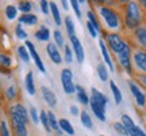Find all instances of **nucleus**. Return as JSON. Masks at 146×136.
<instances>
[{"mask_svg": "<svg viewBox=\"0 0 146 136\" xmlns=\"http://www.w3.org/2000/svg\"><path fill=\"white\" fill-rule=\"evenodd\" d=\"M61 4H62V8L65 11H68L69 10V5H70V1H66V0H62L61 1Z\"/></svg>", "mask_w": 146, "mask_h": 136, "instance_id": "nucleus-47", "label": "nucleus"}, {"mask_svg": "<svg viewBox=\"0 0 146 136\" xmlns=\"http://www.w3.org/2000/svg\"><path fill=\"white\" fill-rule=\"evenodd\" d=\"M87 18H88V22H91V23H92V25L95 26V29H96V30H98L99 33H102V27H100V23L98 22V19H96V16H95L94 11H91V10L87 11Z\"/></svg>", "mask_w": 146, "mask_h": 136, "instance_id": "nucleus-37", "label": "nucleus"}, {"mask_svg": "<svg viewBox=\"0 0 146 136\" xmlns=\"http://www.w3.org/2000/svg\"><path fill=\"white\" fill-rule=\"evenodd\" d=\"M134 37H135L137 42L146 50V26H142L141 25V26L134 32Z\"/></svg>", "mask_w": 146, "mask_h": 136, "instance_id": "nucleus-21", "label": "nucleus"}, {"mask_svg": "<svg viewBox=\"0 0 146 136\" xmlns=\"http://www.w3.org/2000/svg\"><path fill=\"white\" fill-rule=\"evenodd\" d=\"M18 23L21 25H26V26H35L38 23V16L35 14H22L18 19Z\"/></svg>", "mask_w": 146, "mask_h": 136, "instance_id": "nucleus-18", "label": "nucleus"}, {"mask_svg": "<svg viewBox=\"0 0 146 136\" xmlns=\"http://www.w3.org/2000/svg\"><path fill=\"white\" fill-rule=\"evenodd\" d=\"M10 120H11V125L14 129L15 136H29V131H27V124L22 120L19 116L16 114L14 110L10 108Z\"/></svg>", "mask_w": 146, "mask_h": 136, "instance_id": "nucleus-6", "label": "nucleus"}, {"mask_svg": "<svg viewBox=\"0 0 146 136\" xmlns=\"http://www.w3.org/2000/svg\"><path fill=\"white\" fill-rule=\"evenodd\" d=\"M15 36L18 40H22V41H27V37H29V34H27V32L23 29V25H21V23H18L15 26Z\"/></svg>", "mask_w": 146, "mask_h": 136, "instance_id": "nucleus-34", "label": "nucleus"}, {"mask_svg": "<svg viewBox=\"0 0 146 136\" xmlns=\"http://www.w3.org/2000/svg\"><path fill=\"white\" fill-rule=\"evenodd\" d=\"M89 108H91V110H92L94 116L100 121V123H106L107 117H106V108H104V106L99 105L98 102H95V101L91 98V102H89Z\"/></svg>", "mask_w": 146, "mask_h": 136, "instance_id": "nucleus-14", "label": "nucleus"}, {"mask_svg": "<svg viewBox=\"0 0 146 136\" xmlns=\"http://www.w3.org/2000/svg\"><path fill=\"white\" fill-rule=\"evenodd\" d=\"M80 121H81L83 127H85L87 129H94L92 118H91V116H89V113L87 110H83V112L80 113Z\"/></svg>", "mask_w": 146, "mask_h": 136, "instance_id": "nucleus-27", "label": "nucleus"}, {"mask_svg": "<svg viewBox=\"0 0 146 136\" xmlns=\"http://www.w3.org/2000/svg\"><path fill=\"white\" fill-rule=\"evenodd\" d=\"M99 48H100V53H102V57L104 60V64L108 67V69L111 72L115 71V65H114V61H112V57L110 55V49L107 46V44L104 42V40H99Z\"/></svg>", "mask_w": 146, "mask_h": 136, "instance_id": "nucleus-12", "label": "nucleus"}, {"mask_svg": "<svg viewBox=\"0 0 146 136\" xmlns=\"http://www.w3.org/2000/svg\"><path fill=\"white\" fill-rule=\"evenodd\" d=\"M41 124L43 127V129L47 132V133H52V127H50V123H49V117H47V112L45 110H41Z\"/></svg>", "mask_w": 146, "mask_h": 136, "instance_id": "nucleus-33", "label": "nucleus"}, {"mask_svg": "<svg viewBox=\"0 0 146 136\" xmlns=\"http://www.w3.org/2000/svg\"><path fill=\"white\" fill-rule=\"evenodd\" d=\"M16 94L18 93H16L15 84H10L4 91V95H5V98H7V101H14L16 98Z\"/></svg>", "mask_w": 146, "mask_h": 136, "instance_id": "nucleus-35", "label": "nucleus"}, {"mask_svg": "<svg viewBox=\"0 0 146 136\" xmlns=\"http://www.w3.org/2000/svg\"><path fill=\"white\" fill-rule=\"evenodd\" d=\"M50 12H52L53 21L56 23V26H61L62 23V18H61V14H60V10H58L57 4L54 1H50Z\"/></svg>", "mask_w": 146, "mask_h": 136, "instance_id": "nucleus-25", "label": "nucleus"}, {"mask_svg": "<svg viewBox=\"0 0 146 136\" xmlns=\"http://www.w3.org/2000/svg\"><path fill=\"white\" fill-rule=\"evenodd\" d=\"M120 123L123 124V125L126 127V129H127V132H130L133 128H135V123H134V120L131 118L129 114H126V113H123V114L120 116Z\"/></svg>", "mask_w": 146, "mask_h": 136, "instance_id": "nucleus-29", "label": "nucleus"}, {"mask_svg": "<svg viewBox=\"0 0 146 136\" xmlns=\"http://www.w3.org/2000/svg\"><path fill=\"white\" fill-rule=\"evenodd\" d=\"M25 89L29 95H35V83H34V73L33 71H29L25 76Z\"/></svg>", "mask_w": 146, "mask_h": 136, "instance_id": "nucleus-17", "label": "nucleus"}, {"mask_svg": "<svg viewBox=\"0 0 146 136\" xmlns=\"http://www.w3.org/2000/svg\"><path fill=\"white\" fill-rule=\"evenodd\" d=\"M76 98H77L78 102H80L81 105H84V106L89 105V102H91L89 95L87 94V91L84 90L83 86H80V84H77V86H76Z\"/></svg>", "mask_w": 146, "mask_h": 136, "instance_id": "nucleus-19", "label": "nucleus"}, {"mask_svg": "<svg viewBox=\"0 0 146 136\" xmlns=\"http://www.w3.org/2000/svg\"><path fill=\"white\" fill-rule=\"evenodd\" d=\"M18 10L21 11L22 14H31L33 4L30 1H19L18 3Z\"/></svg>", "mask_w": 146, "mask_h": 136, "instance_id": "nucleus-36", "label": "nucleus"}, {"mask_svg": "<svg viewBox=\"0 0 146 136\" xmlns=\"http://www.w3.org/2000/svg\"><path fill=\"white\" fill-rule=\"evenodd\" d=\"M0 135L1 136H11L8 125H7V121H5L4 118L0 121Z\"/></svg>", "mask_w": 146, "mask_h": 136, "instance_id": "nucleus-41", "label": "nucleus"}, {"mask_svg": "<svg viewBox=\"0 0 146 136\" xmlns=\"http://www.w3.org/2000/svg\"><path fill=\"white\" fill-rule=\"evenodd\" d=\"M53 38H54V44L57 45L58 48H65V38H64V34L61 33V30H54L53 32Z\"/></svg>", "mask_w": 146, "mask_h": 136, "instance_id": "nucleus-32", "label": "nucleus"}, {"mask_svg": "<svg viewBox=\"0 0 146 136\" xmlns=\"http://www.w3.org/2000/svg\"><path fill=\"white\" fill-rule=\"evenodd\" d=\"M73 59H74V52L70 45H65L64 48V61L66 64H72L73 63Z\"/></svg>", "mask_w": 146, "mask_h": 136, "instance_id": "nucleus-31", "label": "nucleus"}, {"mask_svg": "<svg viewBox=\"0 0 146 136\" xmlns=\"http://www.w3.org/2000/svg\"><path fill=\"white\" fill-rule=\"evenodd\" d=\"M70 7L73 8V11H74L76 16H77L78 19H81V11H80V1H77V0H70Z\"/></svg>", "mask_w": 146, "mask_h": 136, "instance_id": "nucleus-42", "label": "nucleus"}, {"mask_svg": "<svg viewBox=\"0 0 146 136\" xmlns=\"http://www.w3.org/2000/svg\"><path fill=\"white\" fill-rule=\"evenodd\" d=\"M142 19H143V12L139 3L137 1H129L126 4L125 11V25L129 30H134L135 32L138 27L141 26Z\"/></svg>", "mask_w": 146, "mask_h": 136, "instance_id": "nucleus-1", "label": "nucleus"}, {"mask_svg": "<svg viewBox=\"0 0 146 136\" xmlns=\"http://www.w3.org/2000/svg\"><path fill=\"white\" fill-rule=\"evenodd\" d=\"M39 8H41L43 15H47L49 11H50V3L46 1V0H41V1H39Z\"/></svg>", "mask_w": 146, "mask_h": 136, "instance_id": "nucleus-44", "label": "nucleus"}, {"mask_svg": "<svg viewBox=\"0 0 146 136\" xmlns=\"http://www.w3.org/2000/svg\"><path fill=\"white\" fill-rule=\"evenodd\" d=\"M18 7H15L14 4H8L4 8V15L8 21H14L16 16H18Z\"/></svg>", "mask_w": 146, "mask_h": 136, "instance_id": "nucleus-28", "label": "nucleus"}, {"mask_svg": "<svg viewBox=\"0 0 146 136\" xmlns=\"http://www.w3.org/2000/svg\"><path fill=\"white\" fill-rule=\"evenodd\" d=\"M133 64L137 71L146 73V50L145 49H135L133 52Z\"/></svg>", "mask_w": 146, "mask_h": 136, "instance_id": "nucleus-7", "label": "nucleus"}, {"mask_svg": "<svg viewBox=\"0 0 146 136\" xmlns=\"http://www.w3.org/2000/svg\"><path fill=\"white\" fill-rule=\"evenodd\" d=\"M110 89H111L112 97H114V100H115V104L120 105L122 104V101H123V94H122L120 89L116 86V83H115L114 80H111V82H110Z\"/></svg>", "mask_w": 146, "mask_h": 136, "instance_id": "nucleus-24", "label": "nucleus"}, {"mask_svg": "<svg viewBox=\"0 0 146 136\" xmlns=\"http://www.w3.org/2000/svg\"><path fill=\"white\" fill-rule=\"evenodd\" d=\"M60 128L66 135H69V136L74 135V128H73V125L70 124V121L68 118H60Z\"/></svg>", "mask_w": 146, "mask_h": 136, "instance_id": "nucleus-26", "label": "nucleus"}, {"mask_svg": "<svg viewBox=\"0 0 146 136\" xmlns=\"http://www.w3.org/2000/svg\"><path fill=\"white\" fill-rule=\"evenodd\" d=\"M69 41H70V46H72L73 52H74V57L77 60L78 64H83L84 60H85V52H84L83 44L80 42L77 36L69 37Z\"/></svg>", "mask_w": 146, "mask_h": 136, "instance_id": "nucleus-9", "label": "nucleus"}, {"mask_svg": "<svg viewBox=\"0 0 146 136\" xmlns=\"http://www.w3.org/2000/svg\"><path fill=\"white\" fill-rule=\"evenodd\" d=\"M116 60L122 69H125L129 75H133V52H131L130 45H127L123 49V52L116 55Z\"/></svg>", "mask_w": 146, "mask_h": 136, "instance_id": "nucleus-5", "label": "nucleus"}, {"mask_svg": "<svg viewBox=\"0 0 146 136\" xmlns=\"http://www.w3.org/2000/svg\"><path fill=\"white\" fill-rule=\"evenodd\" d=\"M139 5H141V8H145L146 10V0H141V1H138Z\"/></svg>", "mask_w": 146, "mask_h": 136, "instance_id": "nucleus-48", "label": "nucleus"}, {"mask_svg": "<svg viewBox=\"0 0 146 136\" xmlns=\"http://www.w3.org/2000/svg\"><path fill=\"white\" fill-rule=\"evenodd\" d=\"M46 53L49 59H50V61L54 63L56 65L62 63V57H61V52H60V49L58 46L54 44V42H47L46 45Z\"/></svg>", "mask_w": 146, "mask_h": 136, "instance_id": "nucleus-11", "label": "nucleus"}, {"mask_svg": "<svg viewBox=\"0 0 146 136\" xmlns=\"http://www.w3.org/2000/svg\"><path fill=\"white\" fill-rule=\"evenodd\" d=\"M29 113H30V118H31L33 124H38V123H41V113H38V110L34 108V106H31L30 109H29Z\"/></svg>", "mask_w": 146, "mask_h": 136, "instance_id": "nucleus-38", "label": "nucleus"}, {"mask_svg": "<svg viewBox=\"0 0 146 136\" xmlns=\"http://www.w3.org/2000/svg\"><path fill=\"white\" fill-rule=\"evenodd\" d=\"M0 63H1V67L3 68H10L11 64H12V60L8 55H5V53H1L0 55Z\"/></svg>", "mask_w": 146, "mask_h": 136, "instance_id": "nucleus-40", "label": "nucleus"}, {"mask_svg": "<svg viewBox=\"0 0 146 136\" xmlns=\"http://www.w3.org/2000/svg\"><path fill=\"white\" fill-rule=\"evenodd\" d=\"M99 14L107 29H110V30H119L120 29L122 21H120L119 14L114 8H111L108 5H102V7H99Z\"/></svg>", "mask_w": 146, "mask_h": 136, "instance_id": "nucleus-2", "label": "nucleus"}, {"mask_svg": "<svg viewBox=\"0 0 146 136\" xmlns=\"http://www.w3.org/2000/svg\"><path fill=\"white\" fill-rule=\"evenodd\" d=\"M64 23H65V29H66V32H68V36L69 37H73L76 36V27H74V22L70 16H66L65 19H64Z\"/></svg>", "mask_w": 146, "mask_h": 136, "instance_id": "nucleus-30", "label": "nucleus"}, {"mask_svg": "<svg viewBox=\"0 0 146 136\" xmlns=\"http://www.w3.org/2000/svg\"><path fill=\"white\" fill-rule=\"evenodd\" d=\"M10 108L14 110V112H15L16 114L19 116V117H21V118L25 121L26 124H29V123L31 121V118H30V113H29V110H27V108L25 106V105H22V104H19V102H16V104L11 105Z\"/></svg>", "mask_w": 146, "mask_h": 136, "instance_id": "nucleus-15", "label": "nucleus"}, {"mask_svg": "<svg viewBox=\"0 0 146 136\" xmlns=\"http://www.w3.org/2000/svg\"><path fill=\"white\" fill-rule=\"evenodd\" d=\"M96 72H98V76H99L100 82H103L106 83L110 78V69L108 67L104 64V61H102V63L98 64V67H96Z\"/></svg>", "mask_w": 146, "mask_h": 136, "instance_id": "nucleus-20", "label": "nucleus"}, {"mask_svg": "<svg viewBox=\"0 0 146 136\" xmlns=\"http://www.w3.org/2000/svg\"><path fill=\"white\" fill-rule=\"evenodd\" d=\"M106 44H107L108 49L114 53L115 56L119 55L120 52H123V49L127 46V44L123 41V38L119 34H116V33H108L106 36Z\"/></svg>", "mask_w": 146, "mask_h": 136, "instance_id": "nucleus-4", "label": "nucleus"}, {"mask_svg": "<svg viewBox=\"0 0 146 136\" xmlns=\"http://www.w3.org/2000/svg\"><path fill=\"white\" fill-rule=\"evenodd\" d=\"M114 129H115V132L120 136H129V132H127V129H126V127L123 125L120 121H116V123L114 124Z\"/></svg>", "mask_w": 146, "mask_h": 136, "instance_id": "nucleus-39", "label": "nucleus"}, {"mask_svg": "<svg viewBox=\"0 0 146 136\" xmlns=\"http://www.w3.org/2000/svg\"><path fill=\"white\" fill-rule=\"evenodd\" d=\"M60 79H61V86H62V90L65 94H76V86L77 84H74V75H73V71L70 68L66 67L61 69Z\"/></svg>", "mask_w": 146, "mask_h": 136, "instance_id": "nucleus-3", "label": "nucleus"}, {"mask_svg": "<svg viewBox=\"0 0 146 136\" xmlns=\"http://www.w3.org/2000/svg\"><path fill=\"white\" fill-rule=\"evenodd\" d=\"M35 38L38 40V41H42V42H47L49 40H50V30L47 29L46 26H39V29L35 32Z\"/></svg>", "mask_w": 146, "mask_h": 136, "instance_id": "nucleus-23", "label": "nucleus"}, {"mask_svg": "<svg viewBox=\"0 0 146 136\" xmlns=\"http://www.w3.org/2000/svg\"><path fill=\"white\" fill-rule=\"evenodd\" d=\"M137 76V84H139V86H142L143 89L146 90V73H141L138 72L135 75Z\"/></svg>", "mask_w": 146, "mask_h": 136, "instance_id": "nucleus-45", "label": "nucleus"}, {"mask_svg": "<svg viewBox=\"0 0 146 136\" xmlns=\"http://www.w3.org/2000/svg\"><path fill=\"white\" fill-rule=\"evenodd\" d=\"M41 94L43 101L46 102L49 108H56L57 106V97L54 94L52 89H49L47 86H41Z\"/></svg>", "mask_w": 146, "mask_h": 136, "instance_id": "nucleus-13", "label": "nucleus"}, {"mask_svg": "<svg viewBox=\"0 0 146 136\" xmlns=\"http://www.w3.org/2000/svg\"><path fill=\"white\" fill-rule=\"evenodd\" d=\"M16 55H18V59H21L23 63L29 64L31 61V56H30V52L26 48V45H19L16 48Z\"/></svg>", "mask_w": 146, "mask_h": 136, "instance_id": "nucleus-22", "label": "nucleus"}, {"mask_svg": "<svg viewBox=\"0 0 146 136\" xmlns=\"http://www.w3.org/2000/svg\"><path fill=\"white\" fill-rule=\"evenodd\" d=\"M91 98H92L95 102H98L99 105L107 108V104H108L107 95H106L104 93H102L100 90H98L96 87H91Z\"/></svg>", "mask_w": 146, "mask_h": 136, "instance_id": "nucleus-16", "label": "nucleus"}, {"mask_svg": "<svg viewBox=\"0 0 146 136\" xmlns=\"http://www.w3.org/2000/svg\"><path fill=\"white\" fill-rule=\"evenodd\" d=\"M129 89L131 91V95L134 97V100H135V104L139 106V108H143L146 105V94L139 89V86L135 83V82H133V80H129Z\"/></svg>", "mask_w": 146, "mask_h": 136, "instance_id": "nucleus-10", "label": "nucleus"}, {"mask_svg": "<svg viewBox=\"0 0 146 136\" xmlns=\"http://www.w3.org/2000/svg\"><path fill=\"white\" fill-rule=\"evenodd\" d=\"M69 110H70V114L74 116V117H77V116H80V109H78L77 105H70V108H69Z\"/></svg>", "mask_w": 146, "mask_h": 136, "instance_id": "nucleus-46", "label": "nucleus"}, {"mask_svg": "<svg viewBox=\"0 0 146 136\" xmlns=\"http://www.w3.org/2000/svg\"><path fill=\"white\" fill-rule=\"evenodd\" d=\"M87 30H88V33H89V36L92 37V38H98V36H99L100 33L95 29V26L91 23V22H88L87 21Z\"/></svg>", "mask_w": 146, "mask_h": 136, "instance_id": "nucleus-43", "label": "nucleus"}, {"mask_svg": "<svg viewBox=\"0 0 146 136\" xmlns=\"http://www.w3.org/2000/svg\"><path fill=\"white\" fill-rule=\"evenodd\" d=\"M25 45H26V48L29 49L30 56H31V60L34 61V64L36 65L38 71H39L41 73H46V67H45V64H43V61H42L41 56H39V55H38V52H36L35 45H34L30 40H27V41L25 42Z\"/></svg>", "mask_w": 146, "mask_h": 136, "instance_id": "nucleus-8", "label": "nucleus"}, {"mask_svg": "<svg viewBox=\"0 0 146 136\" xmlns=\"http://www.w3.org/2000/svg\"><path fill=\"white\" fill-rule=\"evenodd\" d=\"M99 136H106V135H99Z\"/></svg>", "mask_w": 146, "mask_h": 136, "instance_id": "nucleus-49", "label": "nucleus"}]
</instances>
